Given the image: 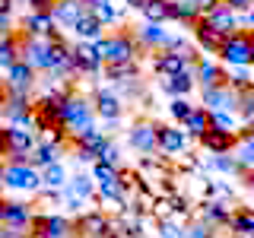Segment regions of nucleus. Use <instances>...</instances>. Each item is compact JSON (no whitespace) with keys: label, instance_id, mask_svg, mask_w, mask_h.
Listing matches in <instances>:
<instances>
[{"label":"nucleus","instance_id":"f257e3e1","mask_svg":"<svg viewBox=\"0 0 254 238\" xmlns=\"http://www.w3.org/2000/svg\"><path fill=\"white\" fill-rule=\"evenodd\" d=\"M95 51L105 60V67H121V63H137L143 48L137 42V32H111L102 42H95Z\"/></svg>","mask_w":254,"mask_h":238},{"label":"nucleus","instance_id":"f03ea898","mask_svg":"<svg viewBox=\"0 0 254 238\" xmlns=\"http://www.w3.org/2000/svg\"><path fill=\"white\" fill-rule=\"evenodd\" d=\"M95 105L89 99H83V95H76V92H70L67 95V102H64V127L70 130V137H79L83 130H92L95 127Z\"/></svg>","mask_w":254,"mask_h":238},{"label":"nucleus","instance_id":"7ed1b4c3","mask_svg":"<svg viewBox=\"0 0 254 238\" xmlns=\"http://www.w3.org/2000/svg\"><path fill=\"white\" fill-rule=\"evenodd\" d=\"M3 187L19 190V194H38V190H45L42 172L32 162H3Z\"/></svg>","mask_w":254,"mask_h":238},{"label":"nucleus","instance_id":"20e7f679","mask_svg":"<svg viewBox=\"0 0 254 238\" xmlns=\"http://www.w3.org/2000/svg\"><path fill=\"white\" fill-rule=\"evenodd\" d=\"M219 60L226 67H254V32L242 29L232 38H226L219 51Z\"/></svg>","mask_w":254,"mask_h":238},{"label":"nucleus","instance_id":"39448f33","mask_svg":"<svg viewBox=\"0 0 254 238\" xmlns=\"http://www.w3.org/2000/svg\"><path fill=\"white\" fill-rule=\"evenodd\" d=\"M159 130H162V124L143 118V121H133L130 124L127 140H130V146L137 149V153H156V149H159Z\"/></svg>","mask_w":254,"mask_h":238},{"label":"nucleus","instance_id":"423d86ee","mask_svg":"<svg viewBox=\"0 0 254 238\" xmlns=\"http://www.w3.org/2000/svg\"><path fill=\"white\" fill-rule=\"evenodd\" d=\"M35 73L38 70L32 67L29 60H19L13 63L10 70H6V79H3V92H13V95H29L32 89H35Z\"/></svg>","mask_w":254,"mask_h":238},{"label":"nucleus","instance_id":"0eeeda50","mask_svg":"<svg viewBox=\"0 0 254 238\" xmlns=\"http://www.w3.org/2000/svg\"><path fill=\"white\" fill-rule=\"evenodd\" d=\"M115 222H111L102 210H89L76 219V238H108L115 232Z\"/></svg>","mask_w":254,"mask_h":238},{"label":"nucleus","instance_id":"6e6552de","mask_svg":"<svg viewBox=\"0 0 254 238\" xmlns=\"http://www.w3.org/2000/svg\"><path fill=\"white\" fill-rule=\"evenodd\" d=\"M203 22H210L213 29H219L226 38H232L235 32H242V13H235L232 6L222 3V0H219L216 6H213V10H206V13H203Z\"/></svg>","mask_w":254,"mask_h":238},{"label":"nucleus","instance_id":"1a4fd4ad","mask_svg":"<svg viewBox=\"0 0 254 238\" xmlns=\"http://www.w3.org/2000/svg\"><path fill=\"white\" fill-rule=\"evenodd\" d=\"M197 58H190V54H178V51H156L153 58V70L159 76H178V73H188V70H194Z\"/></svg>","mask_w":254,"mask_h":238},{"label":"nucleus","instance_id":"9d476101","mask_svg":"<svg viewBox=\"0 0 254 238\" xmlns=\"http://www.w3.org/2000/svg\"><path fill=\"white\" fill-rule=\"evenodd\" d=\"M0 222L10 226V229H32V222H35L32 203H26V200H3L0 203Z\"/></svg>","mask_w":254,"mask_h":238},{"label":"nucleus","instance_id":"9b49d317","mask_svg":"<svg viewBox=\"0 0 254 238\" xmlns=\"http://www.w3.org/2000/svg\"><path fill=\"white\" fill-rule=\"evenodd\" d=\"M200 105L206 111H238L242 108V92H235L232 86H219V89H203Z\"/></svg>","mask_w":254,"mask_h":238},{"label":"nucleus","instance_id":"f8f14e48","mask_svg":"<svg viewBox=\"0 0 254 238\" xmlns=\"http://www.w3.org/2000/svg\"><path fill=\"white\" fill-rule=\"evenodd\" d=\"M32 232H38L45 238H73L76 226L64 216H48V213H42V216H35V222H32Z\"/></svg>","mask_w":254,"mask_h":238},{"label":"nucleus","instance_id":"ddd939ff","mask_svg":"<svg viewBox=\"0 0 254 238\" xmlns=\"http://www.w3.org/2000/svg\"><path fill=\"white\" fill-rule=\"evenodd\" d=\"M194 76L200 83V89H219V86H229V70L226 63H213V60H197L194 63Z\"/></svg>","mask_w":254,"mask_h":238},{"label":"nucleus","instance_id":"4468645a","mask_svg":"<svg viewBox=\"0 0 254 238\" xmlns=\"http://www.w3.org/2000/svg\"><path fill=\"white\" fill-rule=\"evenodd\" d=\"M73 67H76V73L95 76L102 67H105V60L99 58V51H95L92 42H76L73 45Z\"/></svg>","mask_w":254,"mask_h":238},{"label":"nucleus","instance_id":"2eb2a0df","mask_svg":"<svg viewBox=\"0 0 254 238\" xmlns=\"http://www.w3.org/2000/svg\"><path fill=\"white\" fill-rule=\"evenodd\" d=\"M22 35H32V38H45V35H58V22H54V13H35L29 10L19 22Z\"/></svg>","mask_w":254,"mask_h":238},{"label":"nucleus","instance_id":"dca6fc26","mask_svg":"<svg viewBox=\"0 0 254 238\" xmlns=\"http://www.w3.org/2000/svg\"><path fill=\"white\" fill-rule=\"evenodd\" d=\"M64 197H67V203L76 210V206H83V200L99 197V184H95V178H89V175H73L70 184L64 187Z\"/></svg>","mask_w":254,"mask_h":238},{"label":"nucleus","instance_id":"f3484780","mask_svg":"<svg viewBox=\"0 0 254 238\" xmlns=\"http://www.w3.org/2000/svg\"><path fill=\"white\" fill-rule=\"evenodd\" d=\"M159 149H162L165 156H185L188 149V133L181 124H162V130H159Z\"/></svg>","mask_w":254,"mask_h":238},{"label":"nucleus","instance_id":"a211bd4d","mask_svg":"<svg viewBox=\"0 0 254 238\" xmlns=\"http://www.w3.org/2000/svg\"><path fill=\"white\" fill-rule=\"evenodd\" d=\"M54 22L64 29H73L79 19H83L86 13H89V3L86 0H58V6H54Z\"/></svg>","mask_w":254,"mask_h":238},{"label":"nucleus","instance_id":"6ab92c4d","mask_svg":"<svg viewBox=\"0 0 254 238\" xmlns=\"http://www.w3.org/2000/svg\"><path fill=\"white\" fill-rule=\"evenodd\" d=\"M238 137H242V133H226V130H216V127H213V130L200 140V146L210 156H229L238 146Z\"/></svg>","mask_w":254,"mask_h":238},{"label":"nucleus","instance_id":"aec40b11","mask_svg":"<svg viewBox=\"0 0 254 238\" xmlns=\"http://www.w3.org/2000/svg\"><path fill=\"white\" fill-rule=\"evenodd\" d=\"M194 42L203 48V54H219L222 51V45H226V35H222L219 29H213L210 22H197L194 26Z\"/></svg>","mask_w":254,"mask_h":238},{"label":"nucleus","instance_id":"412c9836","mask_svg":"<svg viewBox=\"0 0 254 238\" xmlns=\"http://www.w3.org/2000/svg\"><path fill=\"white\" fill-rule=\"evenodd\" d=\"M197 86V76L194 70H188V73H178V76H162L159 79V89L169 92L172 99H188V92Z\"/></svg>","mask_w":254,"mask_h":238},{"label":"nucleus","instance_id":"4be33fe9","mask_svg":"<svg viewBox=\"0 0 254 238\" xmlns=\"http://www.w3.org/2000/svg\"><path fill=\"white\" fill-rule=\"evenodd\" d=\"M92 105H95V115L102 118V121H118V118L124 115V105H121V99H118L115 92H95L92 95Z\"/></svg>","mask_w":254,"mask_h":238},{"label":"nucleus","instance_id":"5701e85b","mask_svg":"<svg viewBox=\"0 0 254 238\" xmlns=\"http://www.w3.org/2000/svg\"><path fill=\"white\" fill-rule=\"evenodd\" d=\"M137 42L143 51H149V48H156V51H162L165 45H169V32H165L159 22H143L137 29Z\"/></svg>","mask_w":254,"mask_h":238},{"label":"nucleus","instance_id":"b1692460","mask_svg":"<svg viewBox=\"0 0 254 238\" xmlns=\"http://www.w3.org/2000/svg\"><path fill=\"white\" fill-rule=\"evenodd\" d=\"M203 222H210L213 229L216 226H229L235 216V210L229 206V200H203Z\"/></svg>","mask_w":254,"mask_h":238},{"label":"nucleus","instance_id":"393cba45","mask_svg":"<svg viewBox=\"0 0 254 238\" xmlns=\"http://www.w3.org/2000/svg\"><path fill=\"white\" fill-rule=\"evenodd\" d=\"M102 29H105V22H102V19H99V16H95L92 10H89V13H86L83 19H79L76 26H73V32H76V38H79V42H92V45L105 38V35H102Z\"/></svg>","mask_w":254,"mask_h":238},{"label":"nucleus","instance_id":"a878e982","mask_svg":"<svg viewBox=\"0 0 254 238\" xmlns=\"http://www.w3.org/2000/svg\"><path fill=\"white\" fill-rule=\"evenodd\" d=\"M172 19L181 22V26H190V29H194L197 22L203 19V10L194 3V0H172Z\"/></svg>","mask_w":254,"mask_h":238},{"label":"nucleus","instance_id":"bb28decb","mask_svg":"<svg viewBox=\"0 0 254 238\" xmlns=\"http://www.w3.org/2000/svg\"><path fill=\"white\" fill-rule=\"evenodd\" d=\"M181 127H185V133H188V137H194V140H203L206 133L213 130L210 111H206L203 105H197V108H194V115H190V118H188V121L181 124Z\"/></svg>","mask_w":254,"mask_h":238},{"label":"nucleus","instance_id":"cd10ccee","mask_svg":"<svg viewBox=\"0 0 254 238\" xmlns=\"http://www.w3.org/2000/svg\"><path fill=\"white\" fill-rule=\"evenodd\" d=\"M61 153H64V146H54V143H38V149L32 153V165H35L38 172H45V169H51V165L61 162Z\"/></svg>","mask_w":254,"mask_h":238},{"label":"nucleus","instance_id":"c85d7f7f","mask_svg":"<svg viewBox=\"0 0 254 238\" xmlns=\"http://www.w3.org/2000/svg\"><path fill=\"white\" fill-rule=\"evenodd\" d=\"M143 22H169L172 19V0H146V6L140 10Z\"/></svg>","mask_w":254,"mask_h":238},{"label":"nucleus","instance_id":"c756f323","mask_svg":"<svg viewBox=\"0 0 254 238\" xmlns=\"http://www.w3.org/2000/svg\"><path fill=\"white\" fill-rule=\"evenodd\" d=\"M92 13L105 22V29L108 26H121V19H124V0H108V3H99V6H92Z\"/></svg>","mask_w":254,"mask_h":238},{"label":"nucleus","instance_id":"7c9ffc66","mask_svg":"<svg viewBox=\"0 0 254 238\" xmlns=\"http://www.w3.org/2000/svg\"><path fill=\"white\" fill-rule=\"evenodd\" d=\"M229 229H232V235H254V206H242V210H235Z\"/></svg>","mask_w":254,"mask_h":238},{"label":"nucleus","instance_id":"2f4dec72","mask_svg":"<svg viewBox=\"0 0 254 238\" xmlns=\"http://www.w3.org/2000/svg\"><path fill=\"white\" fill-rule=\"evenodd\" d=\"M42 184H45V190H64L70 184V178H67V169L58 162V165H51V169H45L42 172Z\"/></svg>","mask_w":254,"mask_h":238},{"label":"nucleus","instance_id":"473e14b6","mask_svg":"<svg viewBox=\"0 0 254 238\" xmlns=\"http://www.w3.org/2000/svg\"><path fill=\"white\" fill-rule=\"evenodd\" d=\"M229 86H232L235 92H248L254 86V76H251V67H229Z\"/></svg>","mask_w":254,"mask_h":238},{"label":"nucleus","instance_id":"72a5a7b5","mask_svg":"<svg viewBox=\"0 0 254 238\" xmlns=\"http://www.w3.org/2000/svg\"><path fill=\"white\" fill-rule=\"evenodd\" d=\"M210 121L216 130H226V133H238L242 130V121L235 118V111H210Z\"/></svg>","mask_w":254,"mask_h":238},{"label":"nucleus","instance_id":"f704fd0d","mask_svg":"<svg viewBox=\"0 0 254 238\" xmlns=\"http://www.w3.org/2000/svg\"><path fill=\"white\" fill-rule=\"evenodd\" d=\"M235 159L245 165V169H254V137L242 130V137H238V146H235Z\"/></svg>","mask_w":254,"mask_h":238},{"label":"nucleus","instance_id":"c9c22d12","mask_svg":"<svg viewBox=\"0 0 254 238\" xmlns=\"http://www.w3.org/2000/svg\"><path fill=\"white\" fill-rule=\"evenodd\" d=\"M210 165L216 172H222V175H245V172H248L235 156H210Z\"/></svg>","mask_w":254,"mask_h":238},{"label":"nucleus","instance_id":"e433bc0d","mask_svg":"<svg viewBox=\"0 0 254 238\" xmlns=\"http://www.w3.org/2000/svg\"><path fill=\"white\" fill-rule=\"evenodd\" d=\"M105 76H108V79H115V83H130V79H140V67H137V63L105 67Z\"/></svg>","mask_w":254,"mask_h":238},{"label":"nucleus","instance_id":"4c0bfd02","mask_svg":"<svg viewBox=\"0 0 254 238\" xmlns=\"http://www.w3.org/2000/svg\"><path fill=\"white\" fill-rule=\"evenodd\" d=\"M92 178H95V184H111V181H121V169H115V165H108V162H95Z\"/></svg>","mask_w":254,"mask_h":238},{"label":"nucleus","instance_id":"58836bf2","mask_svg":"<svg viewBox=\"0 0 254 238\" xmlns=\"http://www.w3.org/2000/svg\"><path fill=\"white\" fill-rule=\"evenodd\" d=\"M194 108L197 105H190L188 99H172L169 102V115H172V121H178V124H185L190 115H194Z\"/></svg>","mask_w":254,"mask_h":238},{"label":"nucleus","instance_id":"ea45409f","mask_svg":"<svg viewBox=\"0 0 254 238\" xmlns=\"http://www.w3.org/2000/svg\"><path fill=\"white\" fill-rule=\"evenodd\" d=\"M188 229H181L175 219H162L159 222V238H185Z\"/></svg>","mask_w":254,"mask_h":238},{"label":"nucleus","instance_id":"a19ab883","mask_svg":"<svg viewBox=\"0 0 254 238\" xmlns=\"http://www.w3.org/2000/svg\"><path fill=\"white\" fill-rule=\"evenodd\" d=\"M185 238H216V232H213V226L210 222H194V226H188V232H185Z\"/></svg>","mask_w":254,"mask_h":238},{"label":"nucleus","instance_id":"79ce46f5","mask_svg":"<svg viewBox=\"0 0 254 238\" xmlns=\"http://www.w3.org/2000/svg\"><path fill=\"white\" fill-rule=\"evenodd\" d=\"M102 162H108V165H115V169H118V162H121V153H118L115 143H108V146L102 149Z\"/></svg>","mask_w":254,"mask_h":238},{"label":"nucleus","instance_id":"37998d69","mask_svg":"<svg viewBox=\"0 0 254 238\" xmlns=\"http://www.w3.org/2000/svg\"><path fill=\"white\" fill-rule=\"evenodd\" d=\"M29 3V10H35V13H51L54 6H58V0H26Z\"/></svg>","mask_w":254,"mask_h":238},{"label":"nucleus","instance_id":"c03bdc74","mask_svg":"<svg viewBox=\"0 0 254 238\" xmlns=\"http://www.w3.org/2000/svg\"><path fill=\"white\" fill-rule=\"evenodd\" d=\"M222 3H229L235 13H242V16H245V13H248L251 6H254V0H222Z\"/></svg>","mask_w":254,"mask_h":238},{"label":"nucleus","instance_id":"a18cd8bd","mask_svg":"<svg viewBox=\"0 0 254 238\" xmlns=\"http://www.w3.org/2000/svg\"><path fill=\"white\" fill-rule=\"evenodd\" d=\"M242 29H248V32H254V6H251V10H248V13L242 16Z\"/></svg>","mask_w":254,"mask_h":238},{"label":"nucleus","instance_id":"49530a36","mask_svg":"<svg viewBox=\"0 0 254 238\" xmlns=\"http://www.w3.org/2000/svg\"><path fill=\"white\" fill-rule=\"evenodd\" d=\"M194 3H197V6H200V10L206 13V10H213V6H216L219 0H194Z\"/></svg>","mask_w":254,"mask_h":238},{"label":"nucleus","instance_id":"de8ad7c7","mask_svg":"<svg viewBox=\"0 0 254 238\" xmlns=\"http://www.w3.org/2000/svg\"><path fill=\"white\" fill-rule=\"evenodd\" d=\"M242 178H245V187H248V190H254V169H248V172L242 175Z\"/></svg>","mask_w":254,"mask_h":238},{"label":"nucleus","instance_id":"09e8293b","mask_svg":"<svg viewBox=\"0 0 254 238\" xmlns=\"http://www.w3.org/2000/svg\"><path fill=\"white\" fill-rule=\"evenodd\" d=\"M124 6H133V10H143V6H146V0H124Z\"/></svg>","mask_w":254,"mask_h":238},{"label":"nucleus","instance_id":"8fccbe9b","mask_svg":"<svg viewBox=\"0 0 254 238\" xmlns=\"http://www.w3.org/2000/svg\"><path fill=\"white\" fill-rule=\"evenodd\" d=\"M108 238H127V235H124V232H121V229H115V232H111V235H108Z\"/></svg>","mask_w":254,"mask_h":238},{"label":"nucleus","instance_id":"3c124183","mask_svg":"<svg viewBox=\"0 0 254 238\" xmlns=\"http://www.w3.org/2000/svg\"><path fill=\"white\" fill-rule=\"evenodd\" d=\"M29 238H45V235H38V232H32V229H29Z\"/></svg>","mask_w":254,"mask_h":238}]
</instances>
